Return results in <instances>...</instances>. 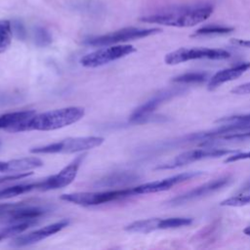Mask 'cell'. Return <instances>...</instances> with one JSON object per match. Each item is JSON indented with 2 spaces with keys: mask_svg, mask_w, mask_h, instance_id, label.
<instances>
[{
  "mask_svg": "<svg viewBox=\"0 0 250 250\" xmlns=\"http://www.w3.org/2000/svg\"><path fill=\"white\" fill-rule=\"evenodd\" d=\"M213 13L210 5L172 7L155 14L144 16L141 21L175 27L194 26L207 20Z\"/></svg>",
  "mask_w": 250,
  "mask_h": 250,
  "instance_id": "cell-1",
  "label": "cell"
},
{
  "mask_svg": "<svg viewBox=\"0 0 250 250\" xmlns=\"http://www.w3.org/2000/svg\"><path fill=\"white\" fill-rule=\"evenodd\" d=\"M84 114L85 109L81 106H67L35 113L20 127L19 132L31 130L51 131L60 129L79 121Z\"/></svg>",
  "mask_w": 250,
  "mask_h": 250,
  "instance_id": "cell-2",
  "label": "cell"
},
{
  "mask_svg": "<svg viewBox=\"0 0 250 250\" xmlns=\"http://www.w3.org/2000/svg\"><path fill=\"white\" fill-rule=\"evenodd\" d=\"M104 143V138L97 136L66 138L64 140L32 147L29 151L36 154L47 153H74L85 151L100 146Z\"/></svg>",
  "mask_w": 250,
  "mask_h": 250,
  "instance_id": "cell-3",
  "label": "cell"
},
{
  "mask_svg": "<svg viewBox=\"0 0 250 250\" xmlns=\"http://www.w3.org/2000/svg\"><path fill=\"white\" fill-rule=\"evenodd\" d=\"M161 28L151 27V28H141V27H124L106 34L91 36L84 40V44L94 47H103L108 45H115L127 41H132L136 39L145 38L150 35L160 33Z\"/></svg>",
  "mask_w": 250,
  "mask_h": 250,
  "instance_id": "cell-4",
  "label": "cell"
},
{
  "mask_svg": "<svg viewBox=\"0 0 250 250\" xmlns=\"http://www.w3.org/2000/svg\"><path fill=\"white\" fill-rule=\"evenodd\" d=\"M132 195H136L134 188L110 189L104 191L65 193L61 196V199L81 206H95L118 199H123Z\"/></svg>",
  "mask_w": 250,
  "mask_h": 250,
  "instance_id": "cell-5",
  "label": "cell"
},
{
  "mask_svg": "<svg viewBox=\"0 0 250 250\" xmlns=\"http://www.w3.org/2000/svg\"><path fill=\"white\" fill-rule=\"evenodd\" d=\"M186 92L184 88H173V89H166L162 90L158 93H156L153 97H151L149 100L145 102L143 104L138 106L134 109V111L131 113L129 121L131 123H137V124H143L147 123L153 120L162 119V116H155L153 115V111L161 105L166 101L171 100L172 98Z\"/></svg>",
  "mask_w": 250,
  "mask_h": 250,
  "instance_id": "cell-6",
  "label": "cell"
},
{
  "mask_svg": "<svg viewBox=\"0 0 250 250\" xmlns=\"http://www.w3.org/2000/svg\"><path fill=\"white\" fill-rule=\"evenodd\" d=\"M134 52H136V48L128 44L103 46V48L98 49L82 57L80 59V63L84 67H100L111 62L122 59L128 55H131Z\"/></svg>",
  "mask_w": 250,
  "mask_h": 250,
  "instance_id": "cell-7",
  "label": "cell"
},
{
  "mask_svg": "<svg viewBox=\"0 0 250 250\" xmlns=\"http://www.w3.org/2000/svg\"><path fill=\"white\" fill-rule=\"evenodd\" d=\"M230 57L229 52L224 49L193 47V48H180L168 53L164 61L167 64L175 65L191 60H226Z\"/></svg>",
  "mask_w": 250,
  "mask_h": 250,
  "instance_id": "cell-8",
  "label": "cell"
},
{
  "mask_svg": "<svg viewBox=\"0 0 250 250\" xmlns=\"http://www.w3.org/2000/svg\"><path fill=\"white\" fill-rule=\"evenodd\" d=\"M46 212L47 210L44 207L23 202L1 203L0 221H7L11 224L20 222L36 223V221Z\"/></svg>",
  "mask_w": 250,
  "mask_h": 250,
  "instance_id": "cell-9",
  "label": "cell"
},
{
  "mask_svg": "<svg viewBox=\"0 0 250 250\" xmlns=\"http://www.w3.org/2000/svg\"><path fill=\"white\" fill-rule=\"evenodd\" d=\"M237 150L227 149V148H217V147H204L198 149H191L185 151L177 155L173 160L161 164L156 167V169H175L192 162H196L202 159L215 158L223 155H229L230 153H236Z\"/></svg>",
  "mask_w": 250,
  "mask_h": 250,
  "instance_id": "cell-10",
  "label": "cell"
},
{
  "mask_svg": "<svg viewBox=\"0 0 250 250\" xmlns=\"http://www.w3.org/2000/svg\"><path fill=\"white\" fill-rule=\"evenodd\" d=\"M86 154L83 153L74 158L69 164L63 167L59 173L52 175L42 181L38 182V190L46 191L58 188H62L73 182L75 179L78 169L81 166Z\"/></svg>",
  "mask_w": 250,
  "mask_h": 250,
  "instance_id": "cell-11",
  "label": "cell"
},
{
  "mask_svg": "<svg viewBox=\"0 0 250 250\" xmlns=\"http://www.w3.org/2000/svg\"><path fill=\"white\" fill-rule=\"evenodd\" d=\"M230 182H231V177H229V176H224V177L215 179V180L210 181L206 184H203V185L197 187L196 188H193L186 193L177 195L176 197L169 200L168 203L172 206H179V205L185 204L187 202L204 197V196L211 194L217 190H220L224 187L228 186Z\"/></svg>",
  "mask_w": 250,
  "mask_h": 250,
  "instance_id": "cell-12",
  "label": "cell"
},
{
  "mask_svg": "<svg viewBox=\"0 0 250 250\" xmlns=\"http://www.w3.org/2000/svg\"><path fill=\"white\" fill-rule=\"evenodd\" d=\"M204 173L201 171H193V172H185L181 173L175 176H171L159 181L149 182L143 185H140L136 188H134L136 194H146V193H153V192H159L168 190L171 188H173L176 185H179L181 183L189 181L193 178L199 177L203 175Z\"/></svg>",
  "mask_w": 250,
  "mask_h": 250,
  "instance_id": "cell-13",
  "label": "cell"
},
{
  "mask_svg": "<svg viewBox=\"0 0 250 250\" xmlns=\"http://www.w3.org/2000/svg\"><path fill=\"white\" fill-rule=\"evenodd\" d=\"M69 224V221L66 219L61 220L59 222L50 224L48 226H45L41 229H38L36 230L30 231L28 233L20 235L18 237H16L11 245L16 246V247H22V246H27V245H31L34 243H37L59 231H61L62 229H63L65 227H67Z\"/></svg>",
  "mask_w": 250,
  "mask_h": 250,
  "instance_id": "cell-14",
  "label": "cell"
},
{
  "mask_svg": "<svg viewBox=\"0 0 250 250\" xmlns=\"http://www.w3.org/2000/svg\"><path fill=\"white\" fill-rule=\"evenodd\" d=\"M249 68H250V62H238L230 67L219 70L209 79L208 89L214 90L226 82L232 81V80L238 78L239 76H241Z\"/></svg>",
  "mask_w": 250,
  "mask_h": 250,
  "instance_id": "cell-15",
  "label": "cell"
},
{
  "mask_svg": "<svg viewBox=\"0 0 250 250\" xmlns=\"http://www.w3.org/2000/svg\"><path fill=\"white\" fill-rule=\"evenodd\" d=\"M138 175L132 172H115L111 173L96 183V187L99 188H116L131 185L138 181Z\"/></svg>",
  "mask_w": 250,
  "mask_h": 250,
  "instance_id": "cell-16",
  "label": "cell"
},
{
  "mask_svg": "<svg viewBox=\"0 0 250 250\" xmlns=\"http://www.w3.org/2000/svg\"><path fill=\"white\" fill-rule=\"evenodd\" d=\"M159 221L160 218H150L133 222L125 227V230L130 232H139V233H148L153 230L159 229Z\"/></svg>",
  "mask_w": 250,
  "mask_h": 250,
  "instance_id": "cell-17",
  "label": "cell"
},
{
  "mask_svg": "<svg viewBox=\"0 0 250 250\" xmlns=\"http://www.w3.org/2000/svg\"><path fill=\"white\" fill-rule=\"evenodd\" d=\"M31 190H38V182L29 184H21L13 187H8L6 188L0 189V199H7L21 195Z\"/></svg>",
  "mask_w": 250,
  "mask_h": 250,
  "instance_id": "cell-18",
  "label": "cell"
},
{
  "mask_svg": "<svg viewBox=\"0 0 250 250\" xmlns=\"http://www.w3.org/2000/svg\"><path fill=\"white\" fill-rule=\"evenodd\" d=\"M13 29L9 20H0V54L6 52L12 42Z\"/></svg>",
  "mask_w": 250,
  "mask_h": 250,
  "instance_id": "cell-19",
  "label": "cell"
},
{
  "mask_svg": "<svg viewBox=\"0 0 250 250\" xmlns=\"http://www.w3.org/2000/svg\"><path fill=\"white\" fill-rule=\"evenodd\" d=\"M33 222H20V223H12L10 226L0 229V241L12 237L16 234H20L25 229H27L30 226L34 225Z\"/></svg>",
  "mask_w": 250,
  "mask_h": 250,
  "instance_id": "cell-20",
  "label": "cell"
},
{
  "mask_svg": "<svg viewBox=\"0 0 250 250\" xmlns=\"http://www.w3.org/2000/svg\"><path fill=\"white\" fill-rule=\"evenodd\" d=\"M234 30L231 26L219 25V24H208L204 25L198 29H196L191 36H205V35H213V34H228Z\"/></svg>",
  "mask_w": 250,
  "mask_h": 250,
  "instance_id": "cell-21",
  "label": "cell"
},
{
  "mask_svg": "<svg viewBox=\"0 0 250 250\" xmlns=\"http://www.w3.org/2000/svg\"><path fill=\"white\" fill-rule=\"evenodd\" d=\"M208 79V74L206 72H187L178 75L172 79V82L179 84H191V83H201Z\"/></svg>",
  "mask_w": 250,
  "mask_h": 250,
  "instance_id": "cell-22",
  "label": "cell"
},
{
  "mask_svg": "<svg viewBox=\"0 0 250 250\" xmlns=\"http://www.w3.org/2000/svg\"><path fill=\"white\" fill-rule=\"evenodd\" d=\"M191 218L186 217H173V218H165L159 221V229H177L185 226H189L192 223Z\"/></svg>",
  "mask_w": 250,
  "mask_h": 250,
  "instance_id": "cell-23",
  "label": "cell"
},
{
  "mask_svg": "<svg viewBox=\"0 0 250 250\" xmlns=\"http://www.w3.org/2000/svg\"><path fill=\"white\" fill-rule=\"evenodd\" d=\"M33 42L37 47H47L52 43L51 33L42 26H36L33 29Z\"/></svg>",
  "mask_w": 250,
  "mask_h": 250,
  "instance_id": "cell-24",
  "label": "cell"
},
{
  "mask_svg": "<svg viewBox=\"0 0 250 250\" xmlns=\"http://www.w3.org/2000/svg\"><path fill=\"white\" fill-rule=\"evenodd\" d=\"M248 204H250V192L249 193L240 192L239 194L227 198L220 203L221 206H229V207H240Z\"/></svg>",
  "mask_w": 250,
  "mask_h": 250,
  "instance_id": "cell-25",
  "label": "cell"
},
{
  "mask_svg": "<svg viewBox=\"0 0 250 250\" xmlns=\"http://www.w3.org/2000/svg\"><path fill=\"white\" fill-rule=\"evenodd\" d=\"M220 227V224L218 221L213 222L212 224H210L209 226H206V228H204L203 229H201L198 233H196L197 235L194 236L196 237V239H199L200 241H203V239H208L209 241H213L214 240V235H216V233L218 232V229Z\"/></svg>",
  "mask_w": 250,
  "mask_h": 250,
  "instance_id": "cell-26",
  "label": "cell"
},
{
  "mask_svg": "<svg viewBox=\"0 0 250 250\" xmlns=\"http://www.w3.org/2000/svg\"><path fill=\"white\" fill-rule=\"evenodd\" d=\"M11 22H12L13 33L16 35L17 38L23 40L26 36V31H25V28H24V25L22 24V22L20 21H14Z\"/></svg>",
  "mask_w": 250,
  "mask_h": 250,
  "instance_id": "cell-27",
  "label": "cell"
},
{
  "mask_svg": "<svg viewBox=\"0 0 250 250\" xmlns=\"http://www.w3.org/2000/svg\"><path fill=\"white\" fill-rule=\"evenodd\" d=\"M30 175H32V172H17L12 175L2 176V177H0V184L6 183V182H11V181H16V180H21V179L27 178Z\"/></svg>",
  "mask_w": 250,
  "mask_h": 250,
  "instance_id": "cell-28",
  "label": "cell"
},
{
  "mask_svg": "<svg viewBox=\"0 0 250 250\" xmlns=\"http://www.w3.org/2000/svg\"><path fill=\"white\" fill-rule=\"evenodd\" d=\"M245 159H250V151L236 152V153H233V154H231V155H229V156L225 159V162H226V163H229V162H235V161L245 160Z\"/></svg>",
  "mask_w": 250,
  "mask_h": 250,
  "instance_id": "cell-29",
  "label": "cell"
},
{
  "mask_svg": "<svg viewBox=\"0 0 250 250\" xmlns=\"http://www.w3.org/2000/svg\"><path fill=\"white\" fill-rule=\"evenodd\" d=\"M230 92L233 93V94H236V95H247V94H250V82L240 84V85L234 87L233 89H231Z\"/></svg>",
  "mask_w": 250,
  "mask_h": 250,
  "instance_id": "cell-30",
  "label": "cell"
},
{
  "mask_svg": "<svg viewBox=\"0 0 250 250\" xmlns=\"http://www.w3.org/2000/svg\"><path fill=\"white\" fill-rule=\"evenodd\" d=\"M230 42L232 44H234V45H237V46H241V47H245V48H250V40L233 38V39H230Z\"/></svg>",
  "mask_w": 250,
  "mask_h": 250,
  "instance_id": "cell-31",
  "label": "cell"
},
{
  "mask_svg": "<svg viewBox=\"0 0 250 250\" xmlns=\"http://www.w3.org/2000/svg\"><path fill=\"white\" fill-rule=\"evenodd\" d=\"M7 114L0 115V129L6 130L8 128V120H7Z\"/></svg>",
  "mask_w": 250,
  "mask_h": 250,
  "instance_id": "cell-32",
  "label": "cell"
},
{
  "mask_svg": "<svg viewBox=\"0 0 250 250\" xmlns=\"http://www.w3.org/2000/svg\"><path fill=\"white\" fill-rule=\"evenodd\" d=\"M248 190H250V181L246 183L243 187H241V188L239 189V192H246Z\"/></svg>",
  "mask_w": 250,
  "mask_h": 250,
  "instance_id": "cell-33",
  "label": "cell"
},
{
  "mask_svg": "<svg viewBox=\"0 0 250 250\" xmlns=\"http://www.w3.org/2000/svg\"><path fill=\"white\" fill-rule=\"evenodd\" d=\"M243 232L246 234V235H250V226H248V227H246L245 229H244V230H243Z\"/></svg>",
  "mask_w": 250,
  "mask_h": 250,
  "instance_id": "cell-34",
  "label": "cell"
},
{
  "mask_svg": "<svg viewBox=\"0 0 250 250\" xmlns=\"http://www.w3.org/2000/svg\"><path fill=\"white\" fill-rule=\"evenodd\" d=\"M0 146H1V141H0Z\"/></svg>",
  "mask_w": 250,
  "mask_h": 250,
  "instance_id": "cell-35",
  "label": "cell"
}]
</instances>
